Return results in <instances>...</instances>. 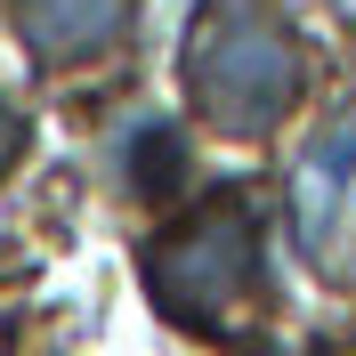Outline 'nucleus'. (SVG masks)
Returning <instances> with one entry per match:
<instances>
[{"label":"nucleus","instance_id":"f257e3e1","mask_svg":"<svg viewBox=\"0 0 356 356\" xmlns=\"http://www.w3.org/2000/svg\"><path fill=\"white\" fill-rule=\"evenodd\" d=\"M186 97L211 130L259 138L300 106V41L275 0H202L186 24Z\"/></svg>","mask_w":356,"mask_h":356},{"label":"nucleus","instance_id":"f03ea898","mask_svg":"<svg viewBox=\"0 0 356 356\" xmlns=\"http://www.w3.org/2000/svg\"><path fill=\"white\" fill-rule=\"evenodd\" d=\"M146 291L162 300L170 324H195L211 340H235L251 324L267 291V259H259V219L243 195H211L195 202L178 227H162L146 251Z\"/></svg>","mask_w":356,"mask_h":356},{"label":"nucleus","instance_id":"7ed1b4c3","mask_svg":"<svg viewBox=\"0 0 356 356\" xmlns=\"http://www.w3.org/2000/svg\"><path fill=\"white\" fill-rule=\"evenodd\" d=\"M291 235L316 275L356 284V106L332 113L291 170Z\"/></svg>","mask_w":356,"mask_h":356},{"label":"nucleus","instance_id":"20e7f679","mask_svg":"<svg viewBox=\"0 0 356 356\" xmlns=\"http://www.w3.org/2000/svg\"><path fill=\"white\" fill-rule=\"evenodd\" d=\"M17 24L49 65H81L130 33V0H17Z\"/></svg>","mask_w":356,"mask_h":356},{"label":"nucleus","instance_id":"39448f33","mask_svg":"<svg viewBox=\"0 0 356 356\" xmlns=\"http://www.w3.org/2000/svg\"><path fill=\"white\" fill-rule=\"evenodd\" d=\"M130 162H138V186H170V178H178V138L170 130H146Z\"/></svg>","mask_w":356,"mask_h":356},{"label":"nucleus","instance_id":"423d86ee","mask_svg":"<svg viewBox=\"0 0 356 356\" xmlns=\"http://www.w3.org/2000/svg\"><path fill=\"white\" fill-rule=\"evenodd\" d=\"M17 154H24V122H17V106H8V97H0V170H8Z\"/></svg>","mask_w":356,"mask_h":356},{"label":"nucleus","instance_id":"0eeeda50","mask_svg":"<svg viewBox=\"0 0 356 356\" xmlns=\"http://www.w3.org/2000/svg\"><path fill=\"white\" fill-rule=\"evenodd\" d=\"M332 8H340V17H356V0H332Z\"/></svg>","mask_w":356,"mask_h":356}]
</instances>
